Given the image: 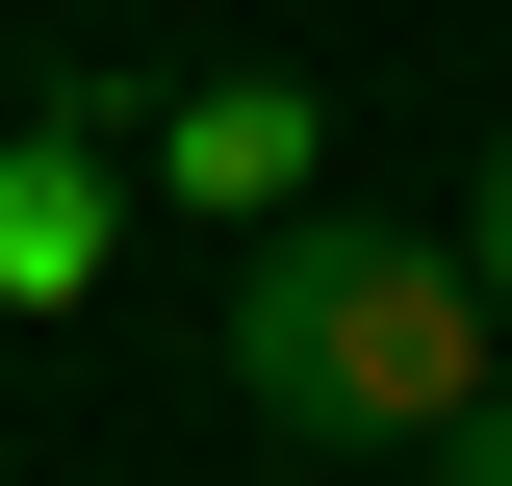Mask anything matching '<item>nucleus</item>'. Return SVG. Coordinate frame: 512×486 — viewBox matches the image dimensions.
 Returning a JSON list of instances; mask_svg holds the SVG:
<instances>
[{
	"instance_id": "obj_1",
	"label": "nucleus",
	"mask_w": 512,
	"mask_h": 486,
	"mask_svg": "<svg viewBox=\"0 0 512 486\" xmlns=\"http://www.w3.org/2000/svg\"><path fill=\"white\" fill-rule=\"evenodd\" d=\"M231 410L282 435V461H410L436 410H487V282H461V231H384V205H282V231L231 256Z\"/></svg>"
},
{
	"instance_id": "obj_2",
	"label": "nucleus",
	"mask_w": 512,
	"mask_h": 486,
	"mask_svg": "<svg viewBox=\"0 0 512 486\" xmlns=\"http://www.w3.org/2000/svg\"><path fill=\"white\" fill-rule=\"evenodd\" d=\"M308 77H180V103H154V205H231V231H282V205H308Z\"/></svg>"
},
{
	"instance_id": "obj_3",
	"label": "nucleus",
	"mask_w": 512,
	"mask_h": 486,
	"mask_svg": "<svg viewBox=\"0 0 512 486\" xmlns=\"http://www.w3.org/2000/svg\"><path fill=\"white\" fill-rule=\"evenodd\" d=\"M103 77H52V103H26V154H0V307H77L103 282Z\"/></svg>"
},
{
	"instance_id": "obj_4",
	"label": "nucleus",
	"mask_w": 512,
	"mask_h": 486,
	"mask_svg": "<svg viewBox=\"0 0 512 486\" xmlns=\"http://www.w3.org/2000/svg\"><path fill=\"white\" fill-rule=\"evenodd\" d=\"M461 282H487V333H512V128H487V180H461Z\"/></svg>"
},
{
	"instance_id": "obj_5",
	"label": "nucleus",
	"mask_w": 512,
	"mask_h": 486,
	"mask_svg": "<svg viewBox=\"0 0 512 486\" xmlns=\"http://www.w3.org/2000/svg\"><path fill=\"white\" fill-rule=\"evenodd\" d=\"M410 486H512V384H487V410H436V435H410Z\"/></svg>"
}]
</instances>
